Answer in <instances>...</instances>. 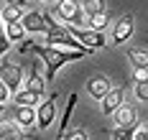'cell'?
<instances>
[{"instance_id": "cell-1", "label": "cell", "mask_w": 148, "mask_h": 140, "mask_svg": "<svg viewBox=\"0 0 148 140\" xmlns=\"http://www.w3.org/2000/svg\"><path fill=\"white\" fill-rule=\"evenodd\" d=\"M18 51H21V54H28V51H33V54H36V56L46 64V79H49V82H54V79H56V74H59V69L64 66V64L79 61V59L89 56L87 51H61V48L41 46V43H36V41H23Z\"/></svg>"}, {"instance_id": "cell-2", "label": "cell", "mask_w": 148, "mask_h": 140, "mask_svg": "<svg viewBox=\"0 0 148 140\" xmlns=\"http://www.w3.org/2000/svg\"><path fill=\"white\" fill-rule=\"evenodd\" d=\"M54 13L64 26H77V28H82V23L87 26V16L82 10V3H77V0H59Z\"/></svg>"}, {"instance_id": "cell-3", "label": "cell", "mask_w": 148, "mask_h": 140, "mask_svg": "<svg viewBox=\"0 0 148 140\" xmlns=\"http://www.w3.org/2000/svg\"><path fill=\"white\" fill-rule=\"evenodd\" d=\"M46 46L61 48V51H87V54H92L89 48H84V46H82V43L72 36V33H69V28H66V26H61L59 31L46 33Z\"/></svg>"}, {"instance_id": "cell-4", "label": "cell", "mask_w": 148, "mask_h": 140, "mask_svg": "<svg viewBox=\"0 0 148 140\" xmlns=\"http://www.w3.org/2000/svg\"><path fill=\"white\" fill-rule=\"evenodd\" d=\"M66 28H69V33H72L84 48H89V51H97V48H105V46H107V36L100 33V31H92V28H87V26H82V28H77V26H66Z\"/></svg>"}, {"instance_id": "cell-5", "label": "cell", "mask_w": 148, "mask_h": 140, "mask_svg": "<svg viewBox=\"0 0 148 140\" xmlns=\"http://www.w3.org/2000/svg\"><path fill=\"white\" fill-rule=\"evenodd\" d=\"M0 82L10 89V94H18L23 89V69H21V64H13V61H3L0 64Z\"/></svg>"}, {"instance_id": "cell-6", "label": "cell", "mask_w": 148, "mask_h": 140, "mask_svg": "<svg viewBox=\"0 0 148 140\" xmlns=\"http://www.w3.org/2000/svg\"><path fill=\"white\" fill-rule=\"evenodd\" d=\"M56 97H59V94L54 92L49 99H44V102L36 107V115H38V130H49V127H51L54 117H56Z\"/></svg>"}, {"instance_id": "cell-7", "label": "cell", "mask_w": 148, "mask_h": 140, "mask_svg": "<svg viewBox=\"0 0 148 140\" xmlns=\"http://www.w3.org/2000/svg\"><path fill=\"white\" fill-rule=\"evenodd\" d=\"M123 105H125V87H112V89L107 92V97L100 102L105 117H112V115H115Z\"/></svg>"}, {"instance_id": "cell-8", "label": "cell", "mask_w": 148, "mask_h": 140, "mask_svg": "<svg viewBox=\"0 0 148 140\" xmlns=\"http://www.w3.org/2000/svg\"><path fill=\"white\" fill-rule=\"evenodd\" d=\"M133 28H135V18L133 16H123L115 23V28H112V46H123L133 36Z\"/></svg>"}, {"instance_id": "cell-9", "label": "cell", "mask_w": 148, "mask_h": 140, "mask_svg": "<svg viewBox=\"0 0 148 140\" xmlns=\"http://www.w3.org/2000/svg\"><path fill=\"white\" fill-rule=\"evenodd\" d=\"M23 28L28 33H49V23H46V16L44 13H38V10H26V16H23Z\"/></svg>"}, {"instance_id": "cell-10", "label": "cell", "mask_w": 148, "mask_h": 140, "mask_svg": "<svg viewBox=\"0 0 148 140\" xmlns=\"http://www.w3.org/2000/svg\"><path fill=\"white\" fill-rule=\"evenodd\" d=\"M112 89V84H110V79L102 77V74H97V77L87 79V94L92 97V99H100L102 102L105 97H107V92Z\"/></svg>"}, {"instance_id": "cell-11", "label": "cell", "mask_w": 148, "mask_h": 140, "mask_svg": "<svg viewBox=\"0 0 148 140\" xmlns=\"http://www.w3.org/2000/svg\"><path fill=\"white\" fill-rule=\"evenodd\" d=\"M0 140H28V133L15 120H0Z\"/></svg>"}, {"instance_id": "cell-12", "label": "cell", "mask_w": 148, "mask_h": 140, "mask_svg": "<svg viewBox=\"0 0 148 140\" xmlns=\"http://www.w3.org/2000/svg\"><path fill=\"white\" fill-rule=\"evenodd\" d=\"M77 94L72 92V97L66 99V107H64V115H61V120H59V130H56V138L54 140H64L66 138V133H69V120H72V112H74V107H77Z\"/></svg>"}, {"instance_id": "cell-13", "label": "cell", "mask_w": 148, "mask_h": 140, "mask_svg": "<svg viewBox=\"0 0 148 140\" xmlns=\"http://www.w3.org/2000/svg\"><path fill=\"white\" fill-rule=\"evenodd\" d=\"M112 120H115V125H120V127H135V122H138V109H135L133 105H123V107L112 115Z\"/></svg>"}, {"instance_id": "cell-14", "label": "cell", "mask_w": 148, "mask_h": 140, "mask_svg": "<svg viewBox=\"0 0 148 140\" xmlns=\"http://www.w3.org/2000/svg\"><path fill=\"white\" fill-rule=\"evenodd\" d=\"M13 120L21 125L23 130H31L33 125H38V115H36V107H15Z\"/></svg>"}, {"instance_id": "cell-15", "label": "cell", "mask_w": 148, "mask_h": 140, "mask_svg": "<svg viewBox=\"0 0 148 140\" xmlns=\"http://www.w3.org/2000/svg\"><path fill=\"white\" fill-rule=\"evenodd\" d=\"M44 87H46V82H44V77L31 66V71L26 74V82H23V89L26 92H33V94H38V97H44Z\"/></svg>"}, {"instance_id": "cell-16", "label": "cell", "mask_w": 148, "mask_h": 140, "mask_svg": "<svg viewBox=\"0 0 148 140\" xmlns=\"http://www.w3.org/2000/svg\"><path fill=\"white\" fill-rule=\"evenodd\" d=\"M26 16V10H21V8H15V5H3L0 8V20H3V26H10V23H18V20H23Z\"/></svg>"}, {"instance_id": "cell-17", "label": "cell", "mask_w": 148, "mask_h": 140, "mask_svg": "<svg viewBox=\"0 0 148 140\" xmlns=\"http://www.w3.org/2000/svg\"><path fill=\"white\" fill-rule=\"evenodd\" d=\"M82 10L87 18H95L100 13H107V3L105 0H82Z\"/></svg>"}, {"instance_id": "cell-18", "label": "cell", "mask_w": 148, "mask_h": 140, "mask_svg": "<svg viewBox=\"0 0 148 140\" xmlns=\"http://www.w3.org/2000/svg\"><path fill=\"white\" fill-rule=\"evenodd\" d=\"M26 28H23V23L18 20V23H10V26H5V36H8V41L10 43H23L26 41Z\"/></svg>"}, {"instance_id": "cell-19", "label": "cell", "mask_w": 148, "mask_h": 140, "mask_svg": "<svg viewBox=\"0 0 148 140\" xmlns=\"http://www.w3.org/2000/svg\"><path fill=\"white\" fill-rule=\"evenodd\" d=\"M13 99H15V107H36V105H41L38 99V94H33V92H26V89H21L18 94H13Z\"/></svg>"}, {"instance_id": "cell-20", "label": "cell", "mask_w": 148, "mask_h": 140, "mask_svg": "<svg viewBox=\"0 0 148 140\" xmlns=\"http://www.w3.org/2000/svg\"><path fill=\"white\" fill-rule=\"evenodd\" d=\"M128 59L133 64V69H148V51L146 48H130Z\"/></svg>"}, {"instance_id": "cell-21", "label": "cell", "mask_w": 148, "mask_h": 140, "mask_svg": "<svg viewBox=\"0 0 148 140\" xmlns=\"http://www.w3.org/2000/svg\"><path fill=\"white\" fill-rule=\"evenodd\" d=\"M107 26H110V13H100V16H95V18H87V28H92V31L105 33Z\"/></svg>"}, {"instance_id": "cell-22", "label": "cell", "mask_w": 148, "mask_h": 140, "mask_svg": "<svg viewBox=\"0 0 148 140\" xmlns=\"http://www.w3.org/2000/svg\"><path fill=\"white\" fill-rule=\"evenodd\" d=\"M135 130L138 127H120V125H115L110 130V140H135Z\"/></svg>"}, {"instance_id": "cell-23", "label": "cell", "mask_w": 148, "mask_h": 140, "mask_svg": "<svg viewBox=\"0 0 148 140\" xmlns=\"http://www.w3.org/2000/svg\"><path fill=\"white\" fill-rule=\"evenodd\" d=\"M8 51H10V41H8V36H5V26H3V20H0V59H3Z\"/></svg>"}, {"instance_id": "cell-24", "label": "cell", "mask_w": 148, "mask_h": 140, "mask_svg": "<svg viewBox=\"0 0 148 140\" xmlns=\"http://www.w3.org/2000/svg\"><path fill=\"white\" fill-rule=\"evenodd\" d=\"M64 140H89V135H87V130H82V127H77V130H69L66 133V138Z\"/></svg>"}, {"instance_id": "cell-25", "label": "cell", "mask_w": 148, "mask_h": 140, "mask_svg": "<svg viewBox=\"0 0 148 140\" xmlns=\"http://www.w3.org/2000/svg\"><path fill=\"white\" fill-rule=\"evenodd\" d=\"M135 97H138L140 102H148V82H140V84H135Z\"/></svg>"}, {"instance_id": "cell-26", "label": "cell", "mask_w": 148, "mask_h": 140, "mask_svg": "<svg viewBox=\"0 0 148 140\" xmlns=\"http://www.w3.org/2000/svg\"><path fill=\"white\" fill-rule=\"evenodd\" d=\"M133 82H135V84L148 82V69H133Z\"/></svg>"}, {"instance_id": "cell-27", "label": "cell", "mask_w": 148, "mask_h": 140, "mask_svg": "<svg viewBox=\"0 0 148 140\" xmlns=\"http://www.w3.org/2000/svg\"><path fill=\"white\" fill-rule=\"evenodd\" d=\"M8 97H10V89L0 82V105H5V102H8Z\"/></svg>"}, {"instance_id": "cell-28", "label": "cell", "mask_w": 148, "mask_h": 140, "mask_svg": "<svg viewBox=\"0 0 148 140\" xmlns=\"http://www.w3.org/2000/svg\"><path fill=\"white\" fill-rule=\"evenodd\" d=\"M8 5H15V8H21V10H26L28 8V0H5Z\"/></svg>"}, {"instance_id": "cell-29", "label": "cell", "mask_w": 148, "mask_h": 140, "mask_svg": "<svg viewBox=\"0 0 148 140\" xmlns=\"http://www.w3.org/2000/svg\"><path fill=\"white\" fill-rule=\"evenodd\" d=\"M135 140H148V130H135Z\"/></svg>"}, {"instance_id": "cell-30", "label": "cell", "mask_w": 148, "mask_h": 140, "mask_svg": "<svg viewBox=\"0 0 148 140\" xmlns=\"http://www.w3.org/2000/svg\"><path fill=\"white\" fill-rule=\"evenodd\" d=\"M3 112H5V105H0V115H3Z\"/></svg>"}, {"instance_id": "cell-31", "label": "cell", "mask_w": 148, "mask_h": 140, "mask_svg": "<svg viewBox=\"0 0 148 140\" xmlns=\"http://www.w3.org/2000/svg\"><path fill=\"white\" fill-rule=\"evenodd\" d=\"M41 3H54V0H41Z\"/></svg>"}, {"instance_id": "cell-32", "label": "cell", "mask_w": 148, "mask_h": 140, "mask_svg": "<svg viewBox=\"0 0 148 140\" xmlns=\"http://www.w3.org/2000/svg\"><path fill=\"white\" fill-rule=\"evenodd\" d=\"M143 130H148V122H146V125H143Z\"/></svg>"}]
</instances>
